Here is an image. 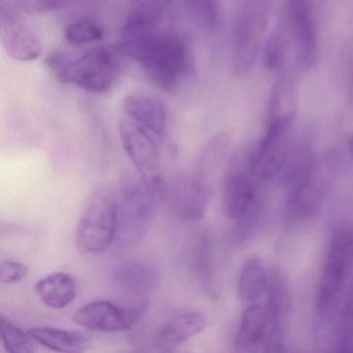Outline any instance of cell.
<instances>
[{
  "mask_svg": "<svg viewBox=\"0 0 353 353\" xmlns=\"http://www.w3.org/2000/svg\"><path fill=\"white\" fill-rule=\"evenodd\" d=\"M117 48L123 57L137 63L152 83L167 92L176 90L193 69L189 42L173 32L152 30L127 37Z\"/></svg>",
  "mask_w": 353,
  "mask_h": 353,
  "instance_id": "cell-1",
  "label": "cell"
},
{
  "mask_svg": "<svg viewBox=\"0 0 353 353\" xmlns=\"http://www.w3.org/2000/svg\"><path fill=\"white\" fill-rule=\"evenodd\" d=\"M165 185L158 175L128 183L117 201V231L114 243L121 249L138 245L148 234L161 202Z\"/></svg>",
  "mask_w": 353,
  "mask_h": 353,
  "instance_id": "cell-2",
  "label": "cell"
},
{
  "mask_svg": "<svg viewBox=\"0 0 353 353\" xmlns=\"http://www.w3.org/2000/svg\"><path fill=\"white\" fill-rule=\"evenodd\" d=\"M121 57L117 46H101L77 59L53 53L47 57L46 65L61 83L77 86L92 94H104L117 81Z\"/></svg>",
  "mask_w": 353,
  "mask_h": 353,
  "instance_id": "cell-3",
  "label": "cell"
},
{
  "mask_svg": "<svg viewBox=\"0 0 353 353\" xmlns=\"http://www.w3.org/2000/svg\"><path fill=\"white\" fill-rule=\"evenodd\" d=\"M338 160L334 154L314 160L305 174L293 185L285 210L290 224L307 222L319 214L336 181Z\"/></svg>",
  "mask_w": 353,
  "mask_h": 353,
  "instance_id": "cell-4",
  "label": "cell"
},
{
  "mask_svg": "<svg viewBox=\"0 0 353 353\" xmlns=\"http://www.w3.org/2000/svg\"><path fill=\"white\" fill-rule=\"evenodd\" d=\"M117 210V200L106 190H99L90 197L76 229V245L80 253L96 255L114 243Z\"/></svg>",
  "mask_w": 353,
  "mask_h": 353,
  "instance_id": "cell-5",
  "label": "cell"
},
{
  "mask_svg": "<svg viewBox=\"0 0 353 353\" xmlns=\"http://www.w3.org/2000/svg\"><path fill=\"white\" fill-rule=\"evenodd\" d=\"M352 262L353 233L339 229L330 239L316 291V307L321 315L330 313L338 303Z\"/></svg>",
  "mask_w": 353,
  "mask_h": 353,
  "instance_id": "cell-6",
  "label": "cell"
},
{
  "mask_svg": "<svg viewBox=\"0 0 353 353\" xmlns=\"http://www.w3.org/2000/svg\"><path fill=\"white\" fill-rule=\"evenodd\" d=\"M268 22V0H243L235 28L232 63L235 75H247L255 65Z\"/></svg>",
  "mask_w": 353,
  "mask_h": 353,
  "instance_id": "cell-7",
  "label": "cell"
},
{
  "mask_svg": "<svg viewBox=\"0 0 353 353\" xmlns=\"http://www.w3.org/2000/svg\"><path fill=\"white\" fill-rule=\"evenodd\" d=\"M22 15L9 0H0V41L3 50L14 61L26 63L41 57L43 44Z\"/></svg>",
  "mask_w": 353,
  "mask_h": 353,
  "instance_id": "cell-8",
  "label": "cell"
},
{
  "mask_svg": "<svg viewBox=\"0 0 353 353\" xmlns=\"http://www.w3.org/2000/svg\"><path fill=\"white\" fill-rule=\"evenodd\" d=\"M212 193L210 183L195 173L173 179L165 187L164 199L179 220L195 222L205 214Z\"/></svg>",
  "mask_w": 353,
  "mask_h": 353,
  "instance_id": "cell-9",
  "label": "cell"
},
{
  "mask_svg": "<svg viewBox=\"0 0 353 353\" xmlns=\"http://www.w3.org/2000/svg\"><path fill=\"white\" fill-rule=\"evenodd\" d=\"M119 130L123 148L142 176L158 175L156 171L164 137L125 115L119 121Z\"/></svg>",
  "mask_w": 353,
  "mask_h": 353,
  "instance_id": "cell-10",
  "label": "cell"
},
{
  "mask_svg": "<svg viewBox=\"0 0 353 353\" xmlns=\"http://www.w3.org/2000/svg\"><path fill=\"white\" fill-rule=\"evenodd\" d=\"M145 312V305L123 307L109 301H96L80 307L73 319L78 325L98 332H119L133 327Z\"/></svg>",
  "mask_w": 353,
  "mask_h": 353,
  "instance_id": "cell-11",
  "label": "cell"
},
{
  "mask_svg": "<svg viewBox=\"0 0 353 353\" xmlns=\"http://www.w3.org/2000/svg\"><path fill=\"white\" fill-rule=\"evenodd\" d=\"M288 128L268 125L265 135L247 158L248 168L261 181H270L280 174L290 152L287 133Z\"/></svg>",
  "mask_w": 353,
  "mask_h": 353,
  "instance_id": "cell-12",
  "label": "cell"
},
{
  "mask_svg": "<svg viewBox=\"0 0 353 353\" xmlns=\"http://www.w3.org/2000/svg\"><path fill=\"white\" fill-rule=\"evenodd\" d=\"M265 307L268 319V332L264 342V351L282 352L285 350L284 320L290 305L288 283L279 268L268 272L265 289Z\"/></svg>",
  "mask_w": 353,
  "mask_h": 353,
  "instance_id": "cell-13",
  "label": "cell"
},
{
  "mask_svg": "<svg viewBox=\"0 0 353 353\" xmlns=\"http://www.w3.org/2000/svg\"><path fill=\"white\" fill-rule=\"evenodd\" d=\"M288 17L301 70H310L317 59V28L313 0H288Z\"/></svg>",
  "mask_w": 353,
  "mask_h": 353,
  "instance_id": "cell-14",
  "label": "cell"
},
{
  "mask_svg": "<svg viewBox=\"0 0 353 353\" xmlns=\"http://www.w3.org/2000/svg\"><path fill=\"white\" fill-rule=\"evenodd\" d=\"M258 181H261L248 168L247 159L241 165L236 163L231 167L223 189V212L227 218L234 221L262 200Z\"/></svg>",
  "mask_w": 353,
  "mask_h": 353,
  "instance_id": "cell-15",
  "label": "cell"
},
{
  "mask_svg": "<svg viewBox=\"0 0 353 353\" xmlns=\"http://www.w3.org/2000/svg\"><path fill=\"white\" fill-rule=\"evenodd\" d=\"M160 272L150 261L130 259L115 266L113 280L119 290L131 296H145L156 290Z\"/></svg>",
  "mask_w": 353,
  "mask_h": 353,
  "instance_id": "cell-16",
  "label": "cell"
},
{
  "mask_svg": "<svg viewBox=\"0 0 353 353\" xmlns=\"http://www.w3.org/2000/svg\"><path fill=\"white\" fill-rule=\"evenodd\" d=\"M206 325L208 321L201 312H183L160 328L156 345L162 350H171L203 332Z\"/></svg>",
  "mask_w": 353,
  "mask_h": 353,
  "instance_id": "cell-17",
  "label": "cell"
},
{
  "mask_svg": "<svg viewBox=\"0 0 353 353\" xmlns=\"http://www.w3.org/2000/svg\"><path fill=\"white\" fill-rule=\"evenodd\" d=\"M121 108L125 117L164 137L166 109L160 100L152 97L132 94L123 100Z\"/></svg>",
  "mask_w": 353,
  "mask_h": 353,
  "instance_id": "cell-18",
  "label": "cell"
},
{
  "mask_svg": "<svg viewBox=\"0 0 353 353\" xmlns=\"http://www.w3.org/2000/svg\"><path fill=\"white\" fill-rule=\"evenodd\" d=\"M170 3L171 0H131L123 26V38L154 30Z\"/></svg>",
  "mask_w": 353,
  "mask_h": 353,
  "instance_id": "cell-19",
  "label": "cell"
},
{
  "mask_svg": "<svg viewBox=\"0 0 353 353\" xmlns=\"http://www.w3.org/2000/svg\"><path fill=\"white\" fill-rule=\"evenodd\" d=\"M189 263L192 272L206 292L216 295V263L214 243L210 233L204 231L195 237L190 250Z\"/></svg>",
  "mask_w": 353,
  "mask_h": 353,
  "instance_id": "cell-20",
  "label": "cell"
},
{
  "mask_svg": "<svg viewBox=\"0 0 353 353\" xmlns=\"http://www.w3.org/2000/svg\"><path fill=\"white\" fill-rule=\"evenodd\" d=\"M268 332V319L264 305L254 303L243 310L235 336V348L251 351L264 345Z\"/></svg>",
  "mask_w": 353,
  "mask_h": 353,
  "instance_id": "cell-21",
  "label": "cell"
},
{
  "mask_svg": "<svg viewBox=\"0 0 353 353\" xmlns=\"http://www.w3.org/2000/svg\"><path fill=\"white\" fill-rule=\"evenodd\" d=\"M297 108V92L290 77H281L274 84L268 109V125L290 128Z\"/></svg>",
  "mask_w": 353,
  "mask_h": 353,
  "instance_id": "cell-22",
  "label": "cell"
},
{
  "mask_svg": "<svg viewBox=\"0 0 353 353\" xmlns=\"http://www.w3.org/2000/svg\"><path fill=\"white\" fill-rule=\"evenodd\" d=\"M36 293L41 301L52 309L68 307L77 296L75 278L67 272H53L38 281Z\"/></svg>",
  "mask_w": 353,
  "mask_h": 353,
  "instance_id": "cell-23",
  "label": "cell"
},
{
  "mask_svg": "<svg viewBox=\"0 0 353 353\" xmlns=\"http://www.w3.org/2000/svg\"><path fill=\"white\" fill-rule=\"evenodd\" d=\"M28 332L38 344L57 352H83L88 347V338L79 332L49 326L30 328Z\"/></svg>",
  "mask_w": 353,
  "mask_h": 353,
  "instance_id": "cell-24",
  "label": "cell"
},
{
  "mask_svg": "<svg viewBox=\"0 0 353 353\" xmlns=\"http://www.w3.org/2000/svg\"><path fill=\"white\" fill-rule=\"evenodd\" d=\"M268 276L261 260L258 258L247 260L241 268L237 285L239 299L245 303L257 301L265 293Z\"/></svg>",
  "mask_w": 353,
  "mask_h": 353,
  "instance_id": "cell-25",
  "label": "cell"
},
{
  "mask_svg": "<svg viewBox=\"0 0 353 353\" xmlns=\"http://www.w3.org/2000/svg\"><path fill=\"white\" fill-rule=\"evenodd\" d=\"M0 338L8 352L32 353L37 351L38 343L30 332L22 330L3 315L0 316Z\"/></svg>",
  "mask_w": 353,
  "mask_h": 353,
  "instance_id": "cell-26",
  "label": "cell"
},
{
  "mask_svg": "<svg viewBox=\"0 0 353 353\" xmlns=\"http://www.w3.org/2000/svg\"><path fill=\"white\" fill-rule=\"evenodd\" d=\"M230 141L231 138L228 133H221L214 136L202 152L196 174L208 181V176L218 169L223 159L226 156Z\"/></svg>",
  "mask_w": 353,
  "mask_h": 353,
  "instance_id": "cell-27",
  "label": "cell"
},
{
  "mask_svg": "<svg viewBox=\"0 0 353 353\" xmlns=\"http://www.w3.org/2000/svg\"><path fill=\"white\" fill-rule=\"evenodd\" d=\"M185 9L194 22L208 32L220 26V0H185Z\"/></svg>",
  "mask_w": 353,
  "mask_h": 353,
  "instance_id": "cell-28",
  "label": "cell"
},
{
  "mask_svg": "<svg viewBox=\"0 0 353 353\" xmlns=\"http://www.w3.org/2000/svg\"><path fill=\"white\" fill-rule=\"evenodd\" d=\"M104 37L102 26L94 20L80 19L72 22L65 30V39L70 45L81 47L101 41Z\"/></svg>",
  "mask_w": 353,
  "mask_h": 353,
  "instance_id": "cell-29",
  "label": "cell"
},
{
  "mask_svg": "<svg viewBox=\"0 0 353 353\" xmlns=\"http://www.w3.org/2000/svg\"><path fill=\"white\" fill-rule=\"evenodd\" d=\"M21 13L26 15H44L59 11L73 5L78 0H9Z\"/></svg>",
  "mask_w": 353,
  "mask_h": 353,
  "instance_id": "cell-30",
  "label": "cell"
},
{
  "mask_svg": "<svg viewBox=\"0 0 353 353\" xmlns=\"http://www.w3.org/2000/svg\"><path fill=\"white\" fill-rule=\"evenodd\" d=\"M286 57V43L281 34H274L268 40L264 52V65L270 72L283 69Z\"/></svg>",
  "mask_w": 353,
  "mask_h": 353,
  "instance_id": "cell-31",
  "label": "cell"
},
{
  "mask_svg": "<svg viewBox=\"0 0 353 353\" xmlns=\"http://www.w3.org/2000/svg\"><path fill=\"white\" fill-rule=\"evenodd\" d=\"M28 274V266L16 260H3L0 265V281L3 284H15L23 280Z\"/></svg>",
  "mask_w": 353,
  "mask_h": 353,
  "instance_id": "cell-32",
  "label": "cell"
},
{
  "mask_svg": "<svg viewBox=\"0 0 353 353\" xmlns=\"http://www.w3.org/2000/svg\"><path fill=\"white\" fill-rule=\"evenodd\" d=\"M349 97H350V100L353 101V72L352 76H351L350 88H349Z\"/></svg>",
  "mask_w": 353,
  "mask_h": 353,
  "instance_id": "cell-33",
  "label": "cell"
}]
</instances>
